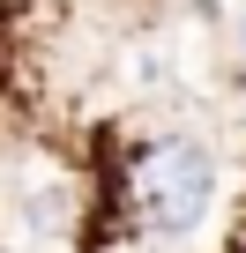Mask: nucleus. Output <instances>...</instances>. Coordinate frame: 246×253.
<instances>
[{"mask_svg": "<svg viewBox=\"0 0 246 253\" xmlns=\"http://www.w3.org/2000/svg\"><path fill=\"white\" fill-rule=\"evenodd\" d=\"M97 194L127 209V231H142V238H187V231H201V216L216 201V157L194 134H149L127 149L119 186H97Z\"/></svg>", "mask_w": 246, "mask_h": 253, "instance_id": "obj_1", "label": "nucleus"}, {"mask_svg": "<svg viewBox=\"0 0 246 253\" xmlns=\"http://www.w3.org/2000/svg\"><path fill=\"white\" fill-rule=\"evenodd\" d=\"M239 45H246V8H239Z\"/></svg>", "mask_w": 246, "mask_h": 253, "instance_id": "obj_2", "label": "nucleus"}, {"mask_svg": "<svg viewBox=\"0 0 246 253\" xmlns=\"http://www.w3.org/2000/svg\"><path fill=\"white\" fill-rule=\"evenodd\" d=\"M0 253H23V246H0Z\"/></svg>", "mask_w": 246, "mask_h": 253, "instance_id": "obj_3", "label": "nucleus"}]
</instances>
